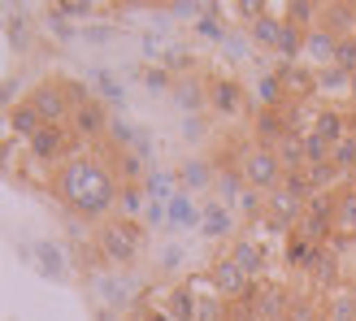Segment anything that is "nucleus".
I'll list each match as a JSON object with an SVG mask.
<instances>
[{
    "label": "nucleus",
    "instance_id": "8",
    "mask_svg": "<svg viewBox=\"0 0 356 321\" xmlns=\"http://www.w3.org/2000/svg\"><path fill=\"white\" fill-rule=\"evenodd\" d=\"M300 230H305L313 243L330 239V230H334V200H326V195H313L309 208H305V217H300Z\"/></svg>",
    "mask_w": 356,
    "mask_h": 321
},
{
    "label": "nucleus",
    "instance_id": "28",
    "mask_svg": "<svg viewBox=\"0 0 356 321\" xmlns=\"http://www.w3.org/2000/svg\"><path fill=\"white\" fill-rule=\"evenodd\" d=\"M239 208H243V217H261V213H265V195H261V191H252V187H243Z\"/></svg>",
    "mask_w": 356,
    "mask_h": 321
},
{
    "label": "nucleus",
    "instance_id": "16",
    "mask_svg": "<svg viewBox=\"0 0 356 321\" xmlns=\"http://www.w3.org/2000/svg\"><path fill=\"white\" fill-rule=\"evenodd\" d=\"M9 126H13V135H22V139H31L35 131H40V126H44V117H40V113H35V104L26 100V104H17V109L9 113Z\"/></svg>",
    "mask_w": 356,
    "mask_h": 321
},
{
    "label": "nucleus",
    "instance_id": "23",
    "mask_svg": "<svg viewBox=\"0 0 356 321\" xmlns=\"http://www.w3.org/2000/svg\"><path fill=\"white\" fill-rule=\"evenodd\" d=\"M330 165L339 170V174H356V135H348L343 144H334V152H330Z\"/></svg>",
    "mask_w": 356,
    "mask_h": 321
},
{
    "label": "nucleus",
    "instance_id": "13",
    "mask_svg": "<svg viewBox=\"0 0 356 321\" xmlns=\"http://www.w3.org/2000/svg\"><path fill=\"white\" fill-rule=\"evenodd\" d=\"M334 44H339V35H330L326 26H313L305 35V57L309 61H334Z\"/></svg>",
    "mask_w": 356,
    "mask_h": 321
},
{
    "label": "nucleus",
    "instance_id": "19",
    "mask_svg": "<svg viewBox=\"0 0 356 321\" xmlns=\"http://www.w3.org/2000/svg\"><path fill=\"white\" fill-rule=\"evenodd\" d=\"M339 178H348V174H339L330 160H326V165H309V187H313V195H326Z\"/></svg>",
    "mask_w": 356,
    "mask_h": 321
},
{
    "label": "nucleus",
    "instance_id": "29",
    "mask_svg": "<svg viewBox=\"0 0 356 321\" xmlns=\"http://www.w3.org/2000/svg\"><path fill=\"white\" fill-rule=\"evenodd\" d=\"M195 321H222V295L195 299Z\"/></svg>",
    "mask_w": 356,
    "mask_h": 321
},
{
    "label": "nucleus",
    "instance_id": "14",
    "mask_svg": "<svg viewBox=\"0 0 356 321\" xmlns=\"http://www.w3.org/2000/svg\"><path fill=\"white\" fill-rule=\"evenodd\" d=\"M257 135L270 139V144H282V139L291 135V122L282 117L278 109H261V113H257Z\"/></svg>",
    "mask_w": 356,
    "mask_h": 321
},
{
    "label": "nucleus",
    "instance_id": "22",
    "mask_svg": "<svg viewBox=\"0 0 356 321\" xmlns=\"http://www.w3.org/2000/svg\"><path fill=\"white\" fill-rule=\"evenodd\" d=\"M282 17H287V22H291L296 31H313L322 13H317V5H309V0H296V5H291L287 13H282Z\"/></svg>",
    "mask_w": 356,
    "mask_h": 321
},
{
    "label": "nucleus",
    "instance_id": "4",
    "mask_svg": "<svg viewBox=\"0 0 356 321\" xmlns=\"http://www.w3.org/2000/svg\"><path fill=\"white\" fill-rule=\"evenodd\" d=\"M139 243H144V230H139L135 222H127V217H113V222L100 226V247H104V256L118 261V265L135 261Z\"/></svg>",
    "mask_w": 356,
    "mask_h": 321
},
{
    "label": "nucleus",
    "instance_id": "9",
    "mask_svg": "<svg viewBox=\"0 0 356 321\" xmlns=\"http://www.w3.org/2000/svg\"><path fill=\"white\" fill-rule=\"evenodd\" d=\"M209 109H218L222 117H235L243 109V87L235 79H213L209 83Z\"/></svg>",
    "mask_w": 356,
    "mask_h": 321
},
{
    "label": "nucleus",
    "instance_id": "11",
    "mask_svg": "<svg viewBox=\"0 0 356 321\" xmlns=\"http://www.w3.org/2000/svg\"><path fill=\"white\" fill-rule=\"evenodd\" d=\"M230 261H235L239 265V270L248 274V278H257L261 270H265V247L257 243V239H239L235 247H230V252H226Z\"/></svg>",
    "mask_w": 356,
    "mask_h": 321
},
{
    "label": "nucleus",
    "instance_id": "26",
    "mask_svg": "<svg viewBox=\"0 0 356 321\" xmlns=\"http://www.w3.org/2000/svg\"><path fill=\"white\" fill-rule=\"evenodd\" d=\"M282 191H291L296 200H309L313 187H309V170H291L287 178H282Z\"/></svg>",
    "mask_w": 356,
    "mask_h": 321
},
{
    "label": "nucleus",
    "instance_id": "32",
    "mask_svg": "<svg viewBox=\"0 0 356 321\" xmlns=\"http://www.w3.org/2000/svg\"><path fill=\"white\" fill-rule=\"evenodd\" d=\"M287 83H291V87H309V79H305V69H287Z\"/></svg>",
    "mask_w": 356,
    "mask_h": 321
},
{
    "label": "nucleus",
    "instance_id": "33",
    "mask_svg": "<svg viewBox=\"0 0 356 321\" xmlns=\"http://www.w3.org/2000/svg\"><path fill=\"white\" fill-rule=\"evenodd\" d=\"M348 96H352V100H356V74H352V92H348Z\"/></svg>",
    "mask_w": 356,
    "mask_h": 321
},
{
    "label": "nucleus",
    "instance_id": "5",
    "mask_svg": "<svg viewBox=\"0 0 356 321\" xmlns=\"http://www.w3.org/2000/svg\"><path fill=\"white\" fill-rule=\"evenodd\" d=\"M209 282H213V295H222V299H239V295H252V278H248L243 270L230 256H222V261H213V274H209Z\"/></svg>",
    "mask_w": 356,
    "mask_h": 321
},
{
    "label": "nucleus",
    "instance_id": "7",
    "mask_svg": "<svg viewBox=\"0 0 356 321\" xmlns=\"http://www.w3.org/2000/svg\"><path fill=\"white\" fill-rule=\"evenodd\" d=\"M70 139H74V135H70L65 126H40V131L26 139V152H31L35 160H61L70 148H74Z\"/></svg>",
    "mask_w": 356,
    "mask_h": 321
},
{
    "label": "nucleus",
    "instance_id": "27",
    "mask_svg": "<svg viewBox=\"0 0 356 321\" xmlns=\"http://www.w3.org/2000/svg\"><path fill=\"white\" fill-rule=\"evenodd\" d=\"M261 104H265V109H278V104H282V79H274V74L261 79Z\"/></svg>",
    "mask_w": 356,
    "mask_h": 321
},
{
    "label": "nucleus",
    "instance_id": "20",
    "mask_svg": "<svg viewBox=\"0 0 356 321\" xmlns=\"http://www.w3.org/2000/svg\"><path fill=\"white\" fill-rule=\"evenodd\" d=\"M334 230H348V235H356V191L339 195L334 200Z\"/></svg>",
    "mask_w": 356,
    "mask_h": 321
},
{
    "label": "nucleus",
    "instance_id": "17",
    "mask_svg": "<svg viewBox=\"0 0 356 321\" xmlns=\"http://www.w3.org/2000/svg\"><path fill=\"white\" fill-rule=\"evenodd\" d=\"M200 230H204L209 239H222L226 230H230V213H226L222 204H209V208H204V217H200Z\"/></svg>",
    "mask_w": 356,
    "mask_h": 321
},
{
    "label": "nucleus",
    "instance_id": "25",
    "mask_svg": "<svg viewBox=\"0 0 356 321\" xmlns=\"http://www.w3.org/2000/svg\"><path fill=\"white\" fill-rule=\"evenodd\" d=\"M334 65H339L343 74H356V35H343V40L334 44Z\"/></svg>",
    "mask_w": 356,
    "mask_h": 321
},
{
    "label": "nucleus",
    "instance_id": "6",
    "mask_svg": "<svg viewBox=\"0 0 356 321\" xmlns=\"http://www.w3.org/2000/svg\"><path fill=\"white\" fill-rule=\"evenodd\" d=\"M305 200H296V195L291 191H270V195H265V213H270V217H265V222H270V230H291V226H300V217H305Z\"/></svg>",
    "mask_w": 356,
    "mask_h": 321
},
{
    "label": "nucleus",
    "instance_id": "1",
    "mask_svg": "<svg viewBox=\"0 0 356 321\" xmlns=\"http://www.w3.org/2000/svg\"><path fill=\"white\" fill-rule=\"evenodd\" d=\"M57 195L65 200V208H74L87 222H104V213H113L122 200L118 174L96 156H70L57 170Z\"/></svg>",
    "mask_w": 356,
    "mask_h": 321
},
{
    "label": "nucleus",
    "instance_id": "3",
    "mask_svg": "<svg viewBox=\"0 0 356 321\" xmlns=\"http://www.w3.org/2000/svg\"><path fill=\"white\" fill-rule=\"evenodd\" d=\"M74 87H61V83H44V87H35V92L26 96L31 104H35V113L44 117V126H65V113L74 117Z\"/></svg>",
    "mask_w": 356,
    "mask_h": 321
},
{
    "label": "nucleus",
    "instance_id": "30",
    "mask_svg": "<svg viewBox=\"0 0 356 321\" xmlns=\"http://www.w3.org/2000/svg\"><path fill=\"white\" fill-rule=\"evenodd\" d=\"M313 278H322L326 287H330V282L339 278V265H334V256H322V261H317V270H313Z\"/></svg>",
    "mask_w": 356,
    "mask_h": 321
},
{
    "label": "nucleus",
    "instance_id": "24",
    "mask_svg": "<svg viewBox=\"0 0 356 321\" xmlns=\"http://www.w3.org/2000/svg\"><path fill=\"white\" fill-rule=\"evenodd\" d=\"M330 152H334V144H326L322 135H313V131L305 135V156H309V165H326Z\"/></svg>",
    "mask_w": 356,
    "mask_h": 321
},
{
    "label": "nucleus",
    "instance_id": "10",
    "mask_svg": "<svg viewBox=\"0 0 356 321\" xmlns=\"http://www.w3.org/2000/svg\"><path fill=\"white\" fill-rule=\"evenodd\" d=\"M104 126H109L104 104H100V100H79V109H74V131L92 139V135H104Z\"/></svg>",
    "mask_w": 356,
    "mask_h": 321
},
{
    "label": "nucleus",
    "instance_id": "18",
    "mask_svg": "<svg viewBox=\"0 0 356 321\" xmlns=\"http://www.w3.org/2000/svg\"><path fill=\"white\" fill-rule=\"evenodd\" d=\"M326 321H356V295L352 291H334L326 304Z\"/></svg>",
    "mask_w": 356,
    "mask_h": 321
},
{
    "label": "nucleus",
    "instance_id": "31",
    "mask_svg": "<svg viewBox=\"0 0 356 321\" xmlns=\"http://www.w3.org/2000/svg\"><path fill=\"white\" fill-rule=\"evenodd\" d=\"M287 321H317V308L309 304V299H300V304L287 308Z\"/></svg>",
    "mask_w": 356,
    "mask_h": 321
},
{
    "label": "nucleus",
    "instance_id": "2",
    "mask_svg": "<svg viewBox=\"0 0 356 321\" xmlns=\"http://www.w3.org/2000/svg\"><path fill=\"white\" fill-rule=\"evenodd\" d=\"M282 178H287V170H282V160H278V148L257 144V148L243 152V187L270 195V191L282 187Z\"/></svg>",
    "mask_w": 356,
    "mask_h": 321
},
{
    "label": "nucleus",
    "instance_id": "21",
    "mask_svg": "<svg viewBox=\"0 0 356 321\" xmlns=\"http://www.w3.org/2000/svg\"><path fill=\"white\" fill-rule=\"evenodd\" d=\"M252 313H257L261 321H278L282 313H287V299H282V295L270 287V291H261V295H257V308H252Z\"/></svg>",
    "mask_w": 356,
    "mask_h": 321
},
{
    "label": "nucleus",
    "instance_id": "12",
    "mask_svg": "<svg viewBox=\"0 0 356 321\" xmlns=\"http://www.w3.org/2000/svg\"><path fill=\"white\" fill-rule=\"evenodd\" d=\"M313 135H322L326 144H343L348 139V122L339 109H317L313 113Z\"/></svg>",
    "mask_w": 356,
    "mask_h": 321
},
{
    "label": "nucleus",
    "instance_id": "15",
    "mask_svg": "<svg viewBox=\"0 0 356 321\" xmlns=\"http://www.w3.org/2000/svg\"><path fill=\"white\" fill-rule=\"evenodd\" d=\"M278 160H282V170H309V156H305V135H287L278 144Z\"/></svg>",
    "mask_w": 356,
    "mask_h": 321
}]
</instances>
